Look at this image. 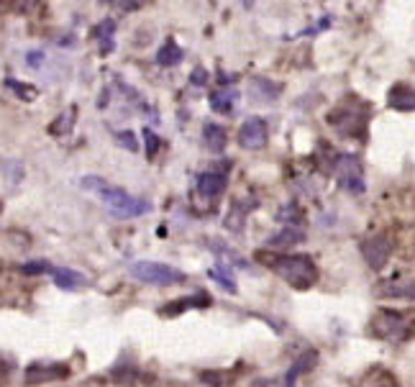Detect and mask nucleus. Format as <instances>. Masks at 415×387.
<instances>
[{
	"label": "nucleus",
	"instance_id": "obj_9",
	"mask_svg": "<svg viewBox=\"0 0 415 387\" xmlns=\"http://www.w3.org/2000/svg\"><path fill=\"white\" fill-rule=\"evenodd\" d=\"M226 169L228 167H223V169H211V172H200L198 174V183H195V193L200 195L203 200H218L226 190V183H228V177H226Z\"/></svg>",
	"mask_w": 415,
	"mask_h": 387
},
{
	"label": "nucleus",
	"instance_id": "obj_8",
	"mask_svg": "<svg viewBox=\"0 0 415 387\" xmlns=\"http://www.w3.org/2000/svg\"><path fill=\"white\" fill-rule=\"evenodd\" d=\"M267 141H270L267 121L259 116L246 118L241 124V128H239V144H241L244 149H249V152H259V149L267 146Z\"/></svg>",
	"mask_w": 415,
	"mask_h": 387
},
{
	"label": "nucleus",
	"instance_id": "obj_17",
	"mask_svg": "<svg viewBox=\"0 0 415 387\" xmlns=\"http://www.w3.org/2000/svg\"><path fill=\"white\" fill-rule=\"evenodd\" d=\"M49 274L54 277V285H57V288H62V290H78L80 285L85 282V277H82L80 272L67 270V267H51V272H49Z\"/></svg>",
	"mask_w": 415,
	"mask_h": 387
},
{
	"label": "nucleus",
	"instance_id": "obj_19",
	"mask_svg": "<svg viewBox=\"0 0 415 387\" xmlns=\"http://www.w3.org/2000/svg\"><path fill=\"white\" fill-rule=\"evenodd\" d=\"M359 387H400V385H397V379L392 377L387 369L377 367V369H369L367 375L361 377Z\"/></svg>",
	"mask_w": 415,
	"mask_h": 387
},
{
	"label": "nucleus",
	"instance_id": "obj_36",
	"mask_svg": "<svg viewBox=\"0 0 415 387\" xmlns=\"http://www.w3.org/2000/svg\"><path fill=\"white\" fill-rule=\"evenodd\" d=\"M103 3H110V0H103Z\"/></svg>",
	"mask_w": 415,
	"mask_h": 387
},
{
	"label": "nucleus",
	"instance_id": "obj_11",
	"mask_svg": "<svg viewBox=\"0 0 415 387\" xmlns=\"http://www.w3.org/2000/svg\"><path fill=\"white\" fill-rule=\"evenodd\" d=\"M282 90H285V87H282L280 82H272V80L267 78H254L249 82V97L254 103H261V106L274 103V97H280Z\"/></svg>",
	"mask_w": 415,
	"mask_h": 387
},
{
	"label": "nucleus",
	"instance_id": "obj_23",
	"mask_svg": "<svg viewBox=\"0 0 415 387\" xmlns=\"http://www.w3.org/2000/svg\"><path fill=\"white\" fill-rule=\"evenodd\" d=\"M208 303H211V298H208V295H203V292H200V295H195V298H185V301H177V303H169V305H165V313H180V310H187L190 308V305H208Z\"/></svg>",
	"mask_w": 415,
	"mask_h": 387
},
{
	"label": "nucleus",
	"instance_id": "obj_29",
	"mask_svg": "<svg viewBox=\"0 0 415 387\" xmlns=\"http://www.w3.org/2000/svg\"><path fill=\"white\" fill-rule=\"evenodd\" d=\"M21 270L26 274H44V272H51V264L49 261H26Z\"/></svg>",
	"mask_w": 415,
	"mask_h": 387
},
{
	"label": "nucleus",
	"instance_id": "obj_25",
	"mask_svg": "<svg viewBox=\"0 0 415 387\" xmlns=\"http://www.w3.org/2000/svg\"><path fill=\"white\" fill-rule=\"evenodd\" d=\"M208 277H211V280H215V282H221V285L228 292H236V282H233L231 277L226 274V267H221V264H218V267H211V270H208Z\"/></svg>",
	"mask_w": 415,
	"mask_h": 387
},
{
	"label": "nucleus",
	"instance_id": "obj_2",
	"mask_svg": "<svg viewBox=\"0 0 415 387\" xmlns=\"http://www.w3.org/2000/svg\"><path fill=\"white\" fill-rule=\"evenodd\" d=\"M272 252V249H270ZM259 252L257 259L267 264L272 272H277L282 280L295 290H310L318 282V267L305 254H280V252Z\"/></svg>",
	"mask_w": 415,
	"mask_h": 387
},
{
	"label": "nucleus",
	"instance_id": "obj_10",
	"mask_svg": "<svg viewBox=\"0 0 415 387\" xmlns=\"http://www.w3.org/2000/svg\"><path fill=\"white\" fill-rule=\"evenodd\" d=\"M69 377V367L62 362H51V364H31L26 369V385H47V382H57V379Z\"/></svg>",
	"mask_w": 415,
	"mask_h": 387
},
{
	"label": "nucleus",
	"instance_id": "obj_24",
	"mask_svg": "<svg viewBox=\"0 0 415 387\" xmlns=\"http://www.w3.org/2000/svg\"><path fill=\"white\" fill-rule=\"evenodd\" d=\"M5 87H8V90H13V93H16V95H19L21 100H26V103H29V100H34V97L39 95V90H36V87H31V85H21L19 80H13V78L5 80Z\"/></svg>",
	"mask_w": 415,
	"mask_h": 387
},
{
	"label": "nucleus",
	"instance_id": "obj_26",
	"mask_svg": "<svg viewBox=\"0 0 415 387\" xmlns=\"http://www.w3.org/2000/svg\"><path fill=\"white\" fill-rule=\"evenodd\" d=\"M144 141H146V156L154 159L156 152H159V146H162V139H159L152 128H144Z\"/></svg>",
	"mask_w": 415,
	"mask_h": 387
},
{
	"label": "nucleus",
	"instance_id": "obj_32",
	"mask_svg": "<svg viewBox=\"0 0 415 387\" xmlns=\"http://www.w3.org/2000/svg\"><path fill=\"white\" fill-rule=\"evenodd\" d=\"M146 0H121V8L126 10V13H134V10L144 8Z\"/></svg>",
	"mask_w": 415,
	"mask_h": 387
},
{
	"label": "nucleus",
	"instance_id": "obj_27",
	"mask_svg": "<svg viewBox=\"0 0 415 387\" xmlns=\"http://www.w3.org/2000/svg\"><path fill=\"white\" fill-rule=\"evenodd\" d=\"M244 215H246V208H241V205H233L231 213H228V218H226V226L228 228H236V231H241V223H244Z\"/></svg>",
	"mask_w": 415,
	"mask_h": 387
},
{
	"label": "nucleus",
	"instance_id": "obj_4",
	"mask_svg": "<svg viewBox=\"0 0 415 387\" xmlns=\"http://www.w3.org/2000/svg\"><path fill=\"white\" fill-rule=\"evenodd\" d=\"M367 106H338L329 113V124L336 128L341 136H351V139H364L367 134Z\"/></svg>",
	"mask_w": 415,
	"mask_h": 387
},
{
	"label": "nucleus",
	"instance_id": "obj_16",
	"mask_svg": "<svg viewBox=\"0 0 415 387\" xmlns=\"http://www.w3.org/2000/svg\"><path fill=\"white\" fill-rule=\"evenodd\" d=\"M203 139H205V146L211 149L213 154H221L226 144H228V134L221 124H205L203 126Z\"/></svg>",
	"mask_w": 415,
	"mask_h": 387
},
{
	"label": "nucleus",
	"instance_id": "obj_22",
	"mask_svg": "<svg viewBox=\"0 0 415 387\" xmlns=\"http://www.w3.org/2000/svg\"><path fill=\"white\" fill-rule=\"evenodd\" d=\"M72 126H75V108L72 110H64L62 116L49 126V134L51 136H64V134H69L72 131Z\"/></svg>",
	"mask_w": 415,
	"mask_h": 387
},
{
	"label": "nucleus",
	"instance_id": "obj_18",
	"mask_svg": "<svg viewBox=\"0 0 415 387\" xmlns=\"http://www.w3.org/2000/svg\"><path fill=\"white\" fill-rule=\"evenodd\" d=\"M182 57H185L182 47L174 39H167L165 47L156 51V64H159V67H174V64L182 62Z\"/></svg>",
	"mask_w": 415,
	"mask_h": 387
},
{
	"label": "nucleus",
	"instance_id": "obj_13",
	"mask_svg": "<svg viewBox=\"0 0 415 387\" xmlns=\"http://www.w3.org/2000/svg\"><path fill=\"white\" fill-rule=\"evenodd\" d=\"M387 103H390V108H395V110L410 113V110H415V90L407 85V82H397V85L390 87Z\"/></svg>",
	"mask_w": 415,
	"mask_h": 387
},
{
	"label": "nucleus",
	"instance_id": "obj_34",
	"mask_svg": "<svg viewBox=\"0 0 415 387\" xmlns=\"http://www.w3.org/2000/svg\"><path fill=\"white\" fill-rule=\"evenodd\" d=\"M190 82H195L198 87L205 85V82H208V72H205L203 67H195V72L190 75Z\"/></svg>",
	"mask_w": 415,
	"mask_h": 387
},
{
	"label": "nucleus",
	"instance_id": "obj_30",
	"mask_svg": "<svg viewBox=\"0 0 415 387\" xmlns=\"http://www.w3.org/2000/svg\"><path fill=\"white\" fill-rule=\"evenodd\" d=\"M116 139H118V141H121V146H123V149H128V152H136V149H139V144H136L134 131H118Z\"/></svg>",
	"mask_w": 415,
	"mask_h": 387
},
{
	"label": "nucleus",
	"instance_id": "obj_15",
	"mask_svg": "<svg viewBox=\"0 0 415 387\" xmlns=\"http://www.w3.org/2000/svg\"><path fill=\"white\" fill-rule=\"evenodd\" d=\"M305 242V231H300V228H295V226H285V228H280V231L274 233V236H270L267 239V249H282V246H295V244Z\"/></svg>",
	"mask_w": 415,
	"mask_h": 387
},
{
	"label": "nucleus",
	"instance_id": "obj_14",
	"mask_svg": "<svg viewBox=\"0 0 415 387\" xmlns=\"http://www.w3.org/2000/svg\"><path fill=\"white\" fill-rule=\"evenodd\" d=\"M316 362H318V351H313V349L303 351V354L292 362V367L287 369V375H285V387H295V382H298L305 372H310V367H316Z\"/></svg>",
	"mask_w": 415,
	"mask_h": 387
},
{
	"label": "nucleus",
	"instance_id": "obj_21",
	"mask_svg": "<svg viewBox=\"0 0 415 387\" xmlns=\"http://www.w3.org/2000/svg\"><path fill=\"white\" fill-rule=\"evenodd\" d=\"M0 172H3V177L8 180V185H13V187H16V185L23 180V172H26V169H23V165H21L19 159H3Z\"/></svg>",
	"mask_w": 415,
	"mask_h": 387
},
{
	"label": "nucleus",
	"instance_id": "obj_3",
	"mask_svg": "<svg viewBox=\"0 0 415 387\" xmlns=\"http://www.w3.org/2000/svg\"><path fill=\"white\" fill-rule=\"evenodd\" d=\"M369 326H372V333H375L377 339L395 341V344L415 336V318L410 313H403V310H395V308L377 310Z\"/></svg>",
	"mask_w": 415,
	"mask_h": 387
},
{
	"label": "nucleus",
	"instance_id": "obj_20",
	"mask_svg": "<svg viewBox=\"0 0 415 387\" xmlns=\"http://www.w3.org/2000/svg\"><path fill=\"white\" fill-rule=\"evenodd\" d=\"M382 295H385V298H397V301H415V280L385 285Z\"/></svg>",
	"mask_w": 415,
	"mask_h": 387
},
{
	"label": "nucleus",
	"instance_id": "obj_7",
	"mask_svg": "<svg viewBox=\"0 0 415 387\" xmlns=\"http://www.w3.org/2000/svg\"><path fill=\"white\" fill-rule=\"evenodd\" d=\"M361 257L372 270H382L392 257V239L387 233H375L361 242Z\"/></svg>",
	"mask_w": 415,
	"mask_h": 387
},
{
	"label": "nucleus",
	"instance_id": "obj_5",
	"mask_svg": "<svg viewBox=\"0 0 415 387\" xmlns=\"http://www.w3.org/2000/svg\"><path fill=\"white\" fill-rule=\"evenodd\" d=\"M131 277L139 282H146V285H174V282H182L185 274L180 270H174L169 264H162V261H149V259H141V261H134L131 267Z\"/></svg>",
	"mask_w": 415,
	"mask_h": 387
},
{
	"label": "nucleus",
	"instance_id": "obj_35",
	"mask_svg": "<svg viewBox=\"0 0 415 387\" xmlns=\"http://www.w3.org/2000/svg\"><path fill=\"white\" fill-rule=\"evenodd\" d=\"M241 5L244 8H251V5H254V0H241Z\"/></svg>",
	"mask_w": 415,
	"mask_h": 387
},
{
	"label": "nucleus",
	"instance_id": "obj_28",
	"mask_svg": "<svg viewBox=\"0 0 415 387\" xmlns=\"http://www.w3.org/2000/svg\"><path fill=\"white\" fill-rule=\"evenodd\" d=\"M113 31H116V23H113L110 19H106L103 23H100V26H95V29L90 31V34H93L95 39L106 41V39H113Z\"/></svg>",
	"mask_w": 415,
	"mask_h": 387
},
{
	"label": "nucleus",
	"instance_id": "obj_37",
	"mask_svg": "<svg viewBox=\"0 0 415 387\" xmlns=\"http://www.w3.org/2000/svg\"><path fill=\"white\" fill-rule=\"evenodd\" d=\"M0 3H3V0H0Z\"/></svg>",
	"mask_w": 415,
	"mask_h": 387
},
{
	"label": "nucleus",
	"instance_id": "obj_12",
	"mask_svg": "<svg viewBox=\"0 0 415 387\" xmlns=\"http://www.w3.org/2000/svg\"><path fill=\"white\" fill-rule=\"evenodd\" d=\"M236 100H239V93H236L231 85L221 82V85L211 93V110L213 113H221V116H228V113H233V108H236Z\"/></svg>",
	"mask_w": 415,
	"mask_h": 387
},
{
	"label": "nucleus",
	"instance_id": "obj_33",
	"mask_svg": "<svg viewBox=\"0 0 415 387\" xmlns=\"http://www.w3.org/2000/svg\"><path fill=\"white\" fill-rule=\"evenodd\" d=\"M26 62H29V67L39 69L41 62H44V51H29V54H26Z\"/></svg>",
	"mask_w": 415,
	"mask_h": 387
},
{
	"label": "nucleus",
	"instance_id": "obj_1",
	"mask_svg": "<svg viewBox=\"0 0 415 387\" xmlns=\"http://www.w3.org/2000/svg\"><path fill=\"white\" fill-rule=\"evenodd\" d=\"M82 185V190H90V193H95L103 205H106L108 211L118 218H139V215H146L152 211V205L149 200L144 198H136V195L126 193L123 187H116V185H108L103 177H97V174H87L80 180Z\"/></svg>",
	"mask_w": 415,
	"mask_h": 387
},
{
	"label": "nucleus",
	"instance_id": "obj_31",
	"mask_svg": "<svg viewBox=\"0 0 415 387\" xmlns=\"http://www.w3.org/2000/svg\"><path fill=\"white\" fill-rule=\"evenodd\" d=\"M277 218H280V221H290V226H295V218H303V215H300V211L298 208H295V205H290V208H287V211H282L280 215H277Z\"/></svg>",
	"mask_w": 415,
	"mask_h": 387
},
{
	"label": "nucleus",
	"instance_id": "obj_6",
	"mask_svg": "<svg viewBox=\"0 0 415 387\" xmlns=\"http://www.w3.org/2000/svg\"><path fill=\"white\" fill-rule=\"evenodd\" d=\"M333 174H336L338 185L348 190L351 195H361L367 190V180H364V169L354 154H336L333 156Z\"/></svg>",
	"mask_w": 415,
	"mask_h": 387
}]
</instances>
